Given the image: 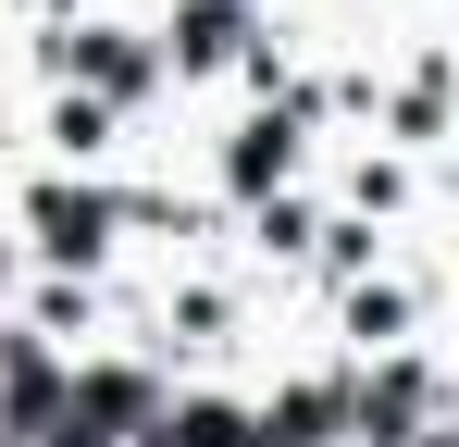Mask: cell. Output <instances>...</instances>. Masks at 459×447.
<instances>
[]
</instances>
